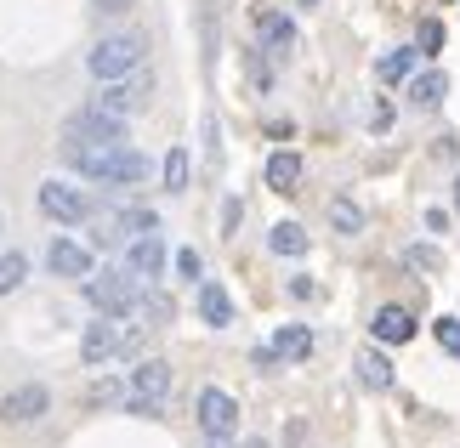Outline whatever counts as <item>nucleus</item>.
I'll use <instances>...</instances> for the list:
<instances>
[{
  "label": "nucleus",
  "instance_id": "9d476101",
  "mask_svg": "<svg viewBox=\"0 0 460 448\" xmlns=\"http://www.w3.org/2000/svg\"><path fill=\"white\" fill-rule=\"evenodd\" d=\"M80 357H85V364L126 357V329H119L114 318H97V324H85V335H80Z\"/></svg>",
  "mask_w": 460,
  "mask_h": 448
},
{
  "label": "nucleus",
  "instance_id": "2eb2a0df",
  "mask_svg": "<svg viewBox=\"0 0 460 448\" xmlns=\"http://www.w3.org/2000/svg\"><path fill=\"white\" fill-rule=\"evenodd\" d=\"M296 182H302V154L279 148V154L268 159V188H273V193H296Z\"/></svg>",
  "mask_w": 460,
  "mask_h": 448
},
{
  "label": "nucleus",
  "instance_id": "f257e3e1",
  "mask_svg": "<svg viewBox=\"0 0 460 448\" xmlns=\"http://www.w3.org/2000/svg\"><path fill=\"white\" fill-rule=\"evenodd\" d=\"M68 171L92 176V182H114V188H137L154 171L148 154H137L131 142H114V148H63Z\"/></svg>",
  "mask_w": 460,
  "mask_h": 448
},
{
  "label": "nucleus",
  "instance_id": "39448f33",
  "mask_svg": "<svg viewBox=\"0 0 460 448\" xmlns=\"http://www.w3.org/2000/svg\"><path fill=\"white\" fill-rule=\"evenodd\" d=\"M165 398H171V364H159V357L137 364L131 386H126V408H131V415H159Z\"/></svg>",
  "mask_w": 460,
  "mask_h": 448
},
{
  "label": "nucleus",
  "instance_id": "f8f14e48",
  "mask_svg": "<svg viewBox=\"0 0 460 448\" xmlns=\"http://www.w3.org/2000/svg\"><path fill=\"white\" fill-rule=\"evenodd\" d=\"M159 267H165V239H159V233H143V239L126 250V273L143 284V278H159Z\"/></svg>",
  "mask_w": 460,
  "mask_h": 448
},
{
  "label": "nucleus",
  "instance_id": "0eeeda50",
  "mask_svg": "<svg viewBox=\"0 0 460 448\" xmlns=\"http://www.w3.org/2000/svg\"><path fill=\"white\" fill-rule=\"evenodd\" d=\"M51 415V391L40 381H23V386H12L6 398H0V420L6 426H40Z\"/></svg>",
  "mask_w": 460,
  "mask_h": 448
},
{
  "label": "nucleus",
  "instance_id": "4be33fe9",
  "mask_svg": "<svg viewBox=\"0 0 460 448\" xmlns=\"http://www.w3.org/2000/svg\"><path fill=\"white\" fill-rule=\"evenodd\" d=\"M23 278H29V256H17V250H6V256H0V295H12Z\"/></svg>",
  "mask_w": 460,
  "mask_h": 448
},
{
  "label": "nucleus",
  "instance_id": "6ab92c4d",
  "mask_svg": "<svg viewBox=\"0 0 460 448\" xmlns=\"http://www.w3.org/2000/svg\"><path fill=\"white\" fill-rule=\"evenodd\" d=\"M268 244H273V256H307V233L296 227V222H279L268 233Z\"/></svg>",
  "mask_w": 460,
  "mask_h": 448
},
{
  "label": "nucleus",
  "instance_id": "7c9ffc66",
  "mask_svg": "<svg viewBox=\"0 0 460 448\" xmlns=\"http://www.w3.org/2000/svg\"><path fill=\"white\" fill-rule=\"evenodd\" d=\"M296 6H318V0H296Z\"/></svg>",
  "mask_w": 460,
  "mask_h": 448
},
{
  "label": "nucleus",
  "instance_id": "9b49d317",
  "mask_svg": "<svg viewBox=\"0 0 460 448\" xmlns=\"http://www.w3.org/2000/svg\"><path fill=\"white\" fill-rule=\"evenodd\" d=\"M46 267H51L58 278H92V273H97L92 250H85L80 239H51V244H46Z\"/></svg>",
  "mask_w": 460,
  "mask_h": 448
},
{
  "label": "nucleus",
  "instance_id": "5701e85b",
  "mask_svg": "<svg viewBox=\"0 0 460 448\" xmlns=\"http://www.w3.org/2000/svg\"><path fill=\"white\" fill-rule=\"evenodd\" d=\"M188 171H193V165H188V154H182V148H171V154H165V165H159V176H165V188H171V193H182V188H188Z\"/></svg>",
  "mask_w": 460,
  "mask_h": 448
},
{
  "label": "nucleus",
  "instance_id": "a878e982",
  "mask_svg": "<svg viewBox=\"0 0 460 448\" xmlns=\"http://www.w3.org/2000/svg\"><path fill=\"white\" fill-rule=\"evenodd\" d=\"M438 46H444V23H438V17H427V23H420V40H415V51H427V57H432Z\"/></svg>",
  "mask_w": 460,
  "mask_h": 448
},
{
  "label": "nucleus",
  "instance_id": "dca6fc26",
  "mask_svg": "<svg viewBox=\"0 0 460 448\" xmlns=\"http://www.w3.org/2000/svg\"><path fill=\"white\" fill-rule=\"evenodd\" d=\"M199 312H205V324L227 329L234 324V295H227L222 284H199Z\"/></svg>",
  "mask_w": 460,
  "mask_h": 448
},
{
  "label": "nucleus",
  "instance_id": "4468645a",
  "mask_svg": "<svg viewBox=\"0 0 460 448\" xmlns=\"http://www.w3.org/2000/svg\"><path fill=\"white\" fill-rule=\"evenodd\" d=\"M256 29H261V40H268L273 51H290L296 46V23L285 12H268V6H256Z\"/></svg>",
  "mask_w": 460,
  "mask_h": 448
},
{
  "label": "nucleus",
  "instance_id": "2f4dec72",
  "mask_svg": "<svg viewBox=\"0 0 460 448\" xmlns=\"http://www.w3.org/2000/svg\"><path fill=\"white\" fill-rule=\"evenodd\" d=\"M251 448H268V443H251Z\"/></svg>",
  "mask_w": 460,
  "mask_h": 448
},
{
  "label": "nucleus",
  "instance_id": "c756f323",
  "mask_svg": "<svg viewBox=\"0 0 460 448\" xmlns=\"http://www.w3.org/2000/svg\"><path fill=\"white\" fill-rule=\"evenodd\" d=\"M455 205H460V176H455Z\"/></svg>",
  "mask_w": 460,
  "mask_h": 448
},
{
  "label": "nucleus",
  "instance_id": "1a4fd4ad",
  "mask_svg": "<svg viewBox=\"0 0 460 448\" xmlns=\"http://www.w3.org/2000/svg\"><path fill=\"white\" fill-rule=\"evenodd\" d=\"M148 92H154V80L143 75V68H137V75H126V80H109L97 92V109H109V114H137V109H148Z\"/></svg>",
  "mask_w": 460,
  "mask_h": 448
},
{
  "label": "nucleus",
  "instance_id": "412c9836",
  "mask_svg": "<svg viewBox=\"0 0 460 448\" xmlns=\"http://www.w3.org/2000/svg\"><path fill=\"white\" fill-rule=\"evenodd\" d=\"M358 381H364L369 391H386V386H393V369H386L381 352H364V357H358Z\"/></svg>",
  "mask_w": 460,
  "mask_h": 448
},
{
  "label": "nucleus",
  "instance_id": "c85d7f7f",
  "mask_svg": "<svg viewBox=\"0 0 460 448\" xmlns=\"http://www.w3.org/2000/svg\"><path fill=\"white\" fill-rule=\"evenodd\" d=\"M92 6H97L102 17H119V12H131V0H92Z\"/></svg>",
  "mask_w": 460,
  "mask_h": 448
},
{
  "label": "nucleus",
  "instance_id": "f03ea898",
  "mask_svg": "<svg viewBox=\"0 0 460 448\" xmlns=\"http://www.w3.org/2000/svg\"><path fill=\"white\" fill-rule=\"evenodd\" d=\"M114 142H126V119L97 109V102H85L63 119V148H114Z\"/></svg>",
  "mask_w": 460,
  "mask_h": 448
},
{
  "label": "nucleus",
  "instance_id": "423d86ee",
  "mask_svg": "<svg viewBox=\"0 0 460 448\" xmlns=\"http://www.w3.org/2000/svg\"><path fill=\"white\" fill-rule=\"evenodd\" d=\"M193 420H199V432L210 443H227L239 432V403H234V391H222V386H205L199 398H193Z\"/></svg>",
  "mask_w": 460,
  "mask_h": 448
},
{
  "label": "nucleus",
  "instance_id": "473e14b6",
  "mask_svg": "<svg viewBox=\"0 0 460 448\" xmlns=\"http://www.w3.org/2000/svg\"><path fill=\"white\" fill-rule=\"evenodd\" d=\"M210 448H227V443H210Z\"/></svg>",
  "mask_w": 460,
  "mask_h": 448
},
{
  "label": "nucleus",
  "instance_id": "b1692460",
  "mask_svg": "<svg viewBox=\"0 0 460 448\" xmlns=\"http://www.w3.org/2000/svg\"><path fill=\"white\" fill-rule=\"evenodd\" d=\"M159 222L148 216V210H119V216H114V239H119V233H131V239H143V233H154Z\"/></svg>",
  "mask_w": 460,
  "mask_h": 448
},
{
  "label": "nucleus",
  "instance_id": "cd10ccee",
  "mask_svg": "<svg viewBox=\"0 0 460 448\" xmlns=\"http://www.w3.org/2000/svg\"><path fill=\"white\" fill-rule=\"evenodd\" d=\"M176 267H182L188 278H199V256H193V250H176Z\"/></svg>",
  "mask_w": 460,
  "mask_h": 448
},
{
  "label": "nucleus",
  "instance_id": "bb28decb",
  "mask_svg": "<svg viewBox=\"0 0 460 448\" xmlns=\"http://www.w3.org/2000/svg\"><path fill=\"white\" fill-rule=\"evenodd\" d=\"M432 329H438V347H449V352L460 357V318H438Z\"/></svg>",
  "mask_w": 460,
  "mask_h": 448
},
{
  "label": "nucleus",
  "instance_id": "393cba45",
  "mask_svg": "<svg viewBox=\"0 0 460 448\" xmlns=\"http://www.w3.org/2000/svg\"><path fill=\"white\" fill-rule=\"evenodd\" d=\"M330 222L341 227V233H358V227H364V210L347 205V199H335V205H330Z\"/></svg>",
  "mask_w": 460,
  "mask_h": 448
},
{
  "label": "nucleus",
  "instance_id": "7ed1b4c3",
  "mask_svg": "<svg viewBox=\"0 0 460 448\" xmlns=\"http://www.w3.org/2000/svg\"><path fill=\"white\" fill-rule=\"evenodd\" d=\"M143 51H148L143 34H109V40H97V51L85 57V68H92V75L109 85V80L137 75V68H143Z\"/></svg>",
  "mask_w": 460,
  "mask_h": 448
},
{
  "label": "nucleus",
  "instance_id": "a211bd4d",
  "mask_svg": "<svg viewBox=\"0 0 460 448\" xmlns=\"http://www.w3.org/2000/svg\"><path fill=\"white\" fill-rule=\"evenodd\" d=\"M376 75H381L386 85H403V80H410V75H415V51H410V46H398V51H386V57L376 63Z\"/></svg>",
  "mask_w": 460,
  "mask_h": 448
},
{
  "label": "nucleus",
  "instance_id": "6e6552de",
  "mask_svg": "<svg viewBox=\"0 0 460 448\" xmlns=\"http://www.w3.org/2000/svg\"><path fill=\"white\" fill-rule=\"evenodd\" d=\"M40 210L51 222H63V227H80L85 216H92V199H85L80 188H68V182L51 176V182H40Z\"/></svg>",
  "mask_w": 460,
  "mask_h": 448
},
{
  "label": "nucleus",
  "instance_id": "aec40b11",
  "mask_svg": "<svg viewBox=\"0 0 460 448\" xmlns=\"http://www.w3.org/2000/svg\"><path fill=\"white\" fill-rule=\"evenodd\" d=\"M273 347H279V357H307L313 352V329L307 324H285L273 335Z\"/></svg>",
  "mask_w": 460,
  "mask_h": 448
},
{
  "label": "nucleus",
  "instance_id": "ddd939ff",
  "mask_svg": "<svg viewBox=\"0 0 460 448\" xmlns=\"http://www.w3.org/2000/svg\"><path fill=\"white\" fill-rule=\"evenodd\" d=\"M369 329H376V340H381V347H403V340L415 335V318H410V307H381Z\"/></svg>",
  "mask_w": 460,
  "mask_h": 448
},
{
  "label": "nucleus",
  "instance_id": "20e7f679",
  "mask_svg": "<svg viewBox=\"0 0 460 448\" xmlns=\"http://www.w3.org/2000/svg\"><path fill=\"white\" fill-rule=\"evenodd\" d=\"M85 301L102 312V318H131L137 312V278L119 267V273H92L85 278Z\"/></svg>",
  "mask_w": 460,
  "mask_h": 448
},
{
  "label": "nucleus",
  "instance_id": "f3484780",
  "mask_svg": "<svg viewBox=\"0 0 460 448\" xmlns=\"http://www.w3.org/2000/svg\"><path fill=\"white\" fill-rule=\"evenodd\" d=\"M444 97H449V75H444V68H432V75L410 80V102H415V109H438Z\"/></svg>",
  "mask_w": 460,
  "mask_h": 448
}]
</instances>
